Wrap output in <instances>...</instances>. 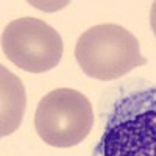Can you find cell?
<instances>
[{
    "instance_id": "6da1fadb",
    "label": "cell",
    "mask_w": 156,
    "mask_h": 156,
    "mask_svg": "<svg viewBox=\"0 0 156 156\" xmlns=\"http://www.w3.org/2000/svg\"><path fill=\"white\" fill-rule=\"evenodd\" d=\"M92 156H156V87L115 101Z\"/></svg>"
},
{
    "instance_id": "7a4b0ae2",
    "label": "cell",
    "mask_w": 156,
    "mask_h": 156,
    "mask_svg": "<svg viewBox=\"0 0 156 156\" xmlns=\"http://www.w3.org/2000/svg\"><path fill=\"white\" fill-rule=\"evenodd\" d=\"M75 59L87 76L101 81L117 80L147 64L136 36L117 23H100L86 30L76 41Z\"/></svg>"
},
{
    "instance_id": "3957f363",
    "label": "cell",
    "mask_w": 156,
    "mask_h": 156,
    "mask_svg": "<svg viewBox=\"0 0 156 156\" xmlns=\"http://www.w3.org/2000/svg\"><path fill=\"white\" fill-rule=\"evenodd\" d=\"M94 125V109L80 90L59 87L45 94L34 112V128L47 145L75 147L89 136Z\"/></svg>"
},
{
    "instance_id": "277c9868",
    "label": "cell",
    "mask_w": 156,
    "mask_h": 156,
    "mask_svg": "<svg viewBox=\"0 0 156 156\" xmlns=\"http://www.w3.org/2000/svg\"><path fill=\"white\" fill-rule=\"evenodd\" d=\"M2 50L19 69L42 73L56 67L62 56L59 33L36 17H20L9 22L2 33Z\"/></svg>"
},
{
    "instance_id": "5b68a950",
    "label": "cell",
    "mask_w": 156,
    "mask_h": 156,
    "mask_svg": "<svg viewBox=\"0 0 156 156\" xmlns=\"http://www.w3.org/2000/svg\"><path fill=\"white\" fill-rule=\"evenodd\" d=\"M0 134L8 136L22 123L27 95L22 81L5 66H0Z\"/></svg>"
},
{
    "instance_id": "8992f818",
    "label": "cell",
    "mask_w": 156,
    "mask_h": 156,
    "mask_svg": "<svg viewBox=\"0 0 156 156\" xmlns=\"http://www.w3.org/2000/svg\"><path fill=\"white\" fill-rule=\"evenodd\" d=\"M150 25H151V30L156 36V2H153L151 5V11H150Z\"/></svg>"
}]
</instances>
